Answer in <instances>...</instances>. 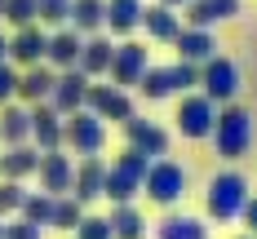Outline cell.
I'll use <instances>...</instances> for the list:
<instances>
[{"label": "cell", "mask_w": 257, "mask_h": 239, "mask_svg": "<svg viewBox=\"0 0 257 239\" xmlns=\"http://www.w3.org/2000/svg\"><path fill=\"white\" fill-rule=\"evenodd\" d=\"M147 67H151V53L147 45H138V40H120L115 53H111V84L115 89H138V80L147 76Z\"/></svg>", "instance_id": "9c48e42d"}, {"label": "cell", "mask_w": 257, "mask_h": 239, "mask_svg": "<svg viewBox=\"0 0 257 239\" xmlns=\"http://www.w3.org/2000/svg\"><path fill=\"white\" fill-rule=\"evenodd\" d=\"M142 31L151 40H160V45H173L182 31V14L169 9V5H142Z\"/></svg>", "instance_id": "e0dca14e"}, {"label": "cell", "mask_w": 257, "mask_h": 239, "mask_svg": "<svg viewBox=\"0 0 257 239\" xmlns=\"http://www.w3.org/2000/svg\"><path fill=\"white\" fill-rule=\"evenodd\" d=\"M248 177L244 173H235V168H222L213 182H208L204 190V212H208V221H239V212H244V204H248Z\"/></svg>", "instance_id": "6da1fadb"}, {"label": "cell", "mask_w": 257, "mask_h": 239, "mask_svg": "<svg viewBox=\"0 0 257 239\" xmlns=\"http://www.w3.org/2000/svg\"><path fill=\"white\" fill-rule=\"evenodd\" d=\"M147 168H151V159L142 155V151H133V146H124L120 155L106 164L102 195L111 199V204H133V199L142 195V177H147Z\"/></svg>", "instance_id": "3957f363"}, {"label": "cell", "mask_w": 257, "mask_h": 239, "mask_svg": "<svg viewBox=\"0 0 257 239\" xmlns=\"http://www.w3.org/2000/svg\"><path fill=\"white\" fill-rule=\"evenodd\" d=\"M31 142V106H0V146H23Z\"/></svg>", "instance_id": "7402d4cb"}, {"label": "cell", "mask_w": 257, "mask_h": 239, "mask_svg": "<svg viewBox=\"0 0 257 239\" xmlns=\"http://www.w3.org/2000/svg\"><path fill=\"white\" fill-rule=\"evenodd\" d=\"M155 5H169V9H186L191 0H155Z\"/></svg>", "instance_id": "74e56055"}, {"label": "cell", "mask_w": 257, "mask_h": 239, "mask_svg": "<svg viewBox=\"0 0 257 239\" xmlns=\"http://www.w3.org/2000/svg\"><path fill=\"white\" fill-rule=\"evenodd\" d=\"M76 239H111V221H106V217H89V212H84V221L76 226Z\"/></svg>", "instance_id": "e575fe53"}, {"label": "cell", "mask_w": 257, "mask_h": 239, "mask_svg": "<svg viewBox=\"0 0 257 239\" xmlns=\"http://www.w3.org/2000/svg\"><path fill=\"white\" fill-rule=\"evenodd\" d=\"M0 18H5V0H0Z\"/></svg>", "instance_id": "ab89813d"}, {"label": "cell", "mask_w": 257, "mask_h": 239, "mask_svg": "<svg viewBox=\"0 0 257 239\" xmlns=\"http://www.w3.org/2000/svg\"><path fill=\"white\" fill-rule=\"evenodd\" d=\"M67 18H71V0H36V23L67 27Z\"/></svg>", "instance_id": "f546056e"}, {"label": "cell", "mask_w": 257, "mask_h": 239, "mask_svg": "<svg viewBox=\"0 0 257 239\" xmlns=\"http://www.w3.org/2000/svg\"><path fill=\"white\" fill-rule=\"evenodd\" d=\"M31 146H36L40 155L62 151V115H58L49 102H36V106H31Z\"/></svg>", "instance_id": "5bb4252c"}, {"label": "cell", "mask_w": 257, "mask_h": 239, "mask_svg": "<svg viewBox=\"0 0 257 239\" xmlns=\"http://www.w3.org/2000/svg\"><path fill=\"white\" fill-rule=\"evenodd\" d=\"M14 98H18V67L5 58L0 62V106H9Z\"/></svg>", "instance_id": "d6a6232c"}, {"label": "cell", "mask_w": 257, "mask_h": 239, "mask_svg": "<svg viewBox=\"0 0 257 239\" xmlns=\"http://www.w3.org/2000/svg\"><path fill=\"white\" fill-rule=\"evenodd\" d=\"M173 45H178V62H195V67H204L208 58L217 53V40H213V31H200V27H182Z\"/></svg>", "instance_id": "d6986e66"}, {"label": "cell", "mask_w": 257, "mask_h": 239, "mask_svg": "<svg viewBox=\"0 0 257 239\" xmlns=\"http://www.w3.org/2000/svg\"><path fill=\"white\" fill-rule=\"evenodd\" d=\"M84 93H89V76H84L80 67L58 71L53 93H49V106L58 111V115H76V111H84Z\"/></svg>", "instance_id": "30bf717a"}, {"label": "cell", "mask_w": 257, "mask_h": 239, "mask_svg": "<svg viewBox=\"0 0 257 239\" xmlns=\"http://www.w3.org/2000/svg\"><path fill=\"white\" fill-rule=\"evenodd\" d=\"M18 217L36 221V226H49V217H53V195H45V190H27V199H23V208H18Z\"/></svg>", "instance_id": "f1b7e54d"}, {"label": "cell", "mask_w": 257, "mask_h": 239, "mask_svg": "<svg viewBox=\"0 0 257 239\" xmlns=\"http://www.w3.org/2000/svg\"><path fill=\"white\" fill-rule=\"evenodd\" d=\"M142 195L151 204H160V208H173L182 195H186V168H182L178 159H169V155L151 159V168L142 177Z\"/></svg>", "instance_id": "277c9868"}, {"label": "cell", "mask_w": 257, "mask_h": 239, "mask_svg": "<svg viewBox=\"0 0 257 239\" xmlns=\"http://www.w3.org/2000/svg\"><path fill=\"white\" fill-rule=\"evenodd\" d=\"M111 53H115V45L106 40V36H84V49H80V71L89 80H98L111 71Z\"/></svg>", "instance_id": "603a6c76"}, {"label": "cell", "mask_w": 257, "mask_h": 239, "mask_svg": "<svg viewBox=\"0 0 257 239\" xmlns=\"http://www.w3.org/2000/svg\"><path fill=\"white\" fill-rule=\"evenodd\" d=\"M36 177H40V190L45 195H71V177H76V164L71 155H62V151H49V155H40L36 164Z\"/></svg>", "instance_id": "4fadbf2b"}, {"label": "cell", "mask_w": 257, "mask_h": 239, "mask_svg": "<svg viewBox=\"0 0 257 239\" xmlns=\"http://www.w3.org/2000/svg\"><path fill=\"white\" fill-rule=\"evenodd\" d=\"M5 23H14V31L31 27L36 23V0H5Z\"/></svg>", "instance_id": "1f68e13d"}, {"label": "cell", "mask_w": 257, "mask_h": 239, "mask_svg": "<svg viewBox=\"0 0 257 239\" xmlns=\"http://www.w3.org/2000/svg\"><path fill=\"white\" fill-rule=\"evenodd\" d=\"M239 221L248 226V235H257V195H248V204H244V212H239Z\"/></svg>", "instance_id": "d590c367"}, {"label": "cell", "mask_w": 257, "mask_h": 239, "mask_svg": "<svg viewBox=\"0 0 257 239\" xmlns=\"http://www.w3.org/2000/svg\"><path fill=\"white\" fill-rule=\"evenodd\" d=\"M62 146L76 151V155H102L106 146V124L93 111H76V115H62Z\"/></svg>", "instance_id": "5b68a950"}, {"label": "cell", "mask_w": 257, "mask_h": 239, "mask_svg": "<svg viewBox=\"0 0 257 239\" xmlns=\"http://www.w3.org/2000/svg\"><path fill=\"white\" fill-rule=\"evenodd\" d=\"M226 18H239V0H191L186 5V27L208 31L213 23H226Z\"/></svg>", "instance_id": "ffe728a7"}, {"label": "cell", "mask_w": 257, "mask_h": 239, "mask_svg": "<svg viewBox=\"0 0 257 239\" xmlns=\"http://www.w3.org/2000/svg\"><path fill=\"white\" fill-rule=\"evenodd\" d=\"M67 23L76 27L80 36H98L106 27V0H71V18Z\"/></svg>", "instance_id": "cb8c5ba5"}, {"label": "cell", "mask_w": 257, "mask_h": 239, "mask_svg": "<svg viewBox=\"0 0 257 239\" xmlns=\"http://www.w3.org/2000/svg\"><path fill=\"white\" fill-rule=\"evenodd\" d=\"M102 182H106V159L102 155H80L76 177H71V195H76L80 204L102 199Z\"/></svg>", "instance_id": "2e32d148"}, {"label": "cell", "mask_w": 257, "mask_h": 239, "mask_svg": "<svg viewBox=\"0 0 257 239\" xmlns=\"http://www.w3.org/2000/svg\"><path fill=\"white\" fill-rule=\"evenodd\" d=\"M155 239H208V226L200 217H186V212H173L155 226Z\"/></svg>", "instance_id": "4316f807"}, {"label": "cell", "mask_w": 257, "mask_h": 239, "mask_svg": "<svg viewBox=\"0 0 257 239\" xmlns=\"http://www.w3.org/2000/svg\"><path fill=\"white\" fill-rule=\"evenodd\" d=\"M106 221H111V239H147V217L133 204H115Z\"/></svg>", "instance_id": "484cf974"}, {"label": "cell", "mask_w": 257, "mask_h": 239, "mask_svg": "<svg viewBox=\"0 0 257 239\" xmlns=\"http://www.w3.org/2000/svg\"><path fill=\"white\" fill-rule=\"evenodd\" d=\"M23 199H27L23 182H5V177H0V221L18 217V208H23Z\"/></svg>", "instance_id": "4dcf8cb0"}, {"label": "cell", "mask_w": 257, "mask_h": 239, "mask_svg": "<svg viewBox=\"0 0 257 239\" xmlns=\"http://www.w3.org/2000/svg\"><path fill=\"white\" fill-rule=\"evenodd\" d=\"M173 120H178V133L186 142H204L208 133H213V120H217V102H208L200 89H191V93H182Z\"/></svg>", "instance_id": "52a82bcc"}, {"label": "cell", "mask_w": 257, "mask_h": 239, "mask_svg": "<svg viewBox=\"0 0 257 239\" xmlns=\"http://www.w3.org/2000/svg\"><path fill=\"white\" fill-rule=\"evenodd\" d=\"M124 142L133 146V151H142L147 159L169 155V129L155 124V120H142V115H133V120L124 124Z\"/></svg>", "instance_id": "7c38bea8"}, {"label": "cell", "mask_w": 257, "mask_h": 239, "mask_svg": "<svg viewBox=\"0 0 257 239\" xmlns=\"http://www.w3.org/2000/svg\"><path fill=\"white\" fill-rule=\"evenodd\" d=\"M0 239H5V221H0Z\"/></svg>", "instance_id": "60d3db41"}, {"label": "cell", "mask_w": 257, "mask_h": 239, "mask_svg": "<svg viewBox=\"0 0 257 239\" xmlns=\"http://www.w3.org/2000/svg\"><path fill=\"white\" fill-rule=\"evenodd\" d=\"M106 27L111 36H128L142 27V0H106Z\"/></svg>", "instance_id": "d4e9b609"}, {"label": "cell", "mask_w": 257, "mask_h": 239, "mask_svg": "<svg viewBox=\"0 0 257 239\" xmlns=\"http://www.w3.org/2000/svg\"><path fill=\"white\" fill-rule=\"evenodd\" d=\"M36 164H40V151L23 142V146H5V155H0V177L5 182H27V177H36Z\"/></svg>", "instance_id": "44dd1931"}, {"label": "cell", "mask_w": 257, "mask_h": 239, "mask_svg": "<svg viewBox=\"0 0 257 239\" xmlns=\"http://www.w3.org/2000/svg\"><path fill=\"white\" fill-rule=\"evenodd\" d=\"M84 221V204L76 195H58L53 199V217H49V230H76Z\"/></svg>", "instance_id": "83f0119b"}, {"label": "cell", "mask_w": 257, "mask_h": 239, "mask_svg": "<svg viewBox=\"0 0 257 239\" xmlns=\"http://www.w3.org/2000/svg\"><path fill=\"white\" fill-rule=\"evenodd\" d=\"M200 93H204L208 102H217V106L235 102V93H239V67H235L226 53H213L204 67H200Z\"/></svg>", "instance_id": "8992f818"}, {"label": "cell", "mask_w": 257, "mask_h": 239, "mask_svg": "<svg viewBox=\"0 0 257 239\" xmlns=\"http://www.w3.org/2000/svg\"><path fill=\"white\" fill-rule=\"evenodd\" d=\"M84 111H93L98 120H111V124H128L138 111H133V98L128 89H115V84H93L89 80V93H84Z\"/></svg>", "instance_id": "ba28073f"}, {"label": "cell", "mask_w": 257, "mask_h": 239, "mask_svg": "<svg viewBox=\"0 0 257 239\" xmlns=\"http://www.w3.org/2000/svg\"><path fill=\"white\" fill-rule=\"evenodd\" d=\"M213 146H217V155L222 159H244L248 155V146H253V111H244V106H217V120H213Z\"/></svg>", "instance_id": "7a4b0ae2"}, {"label": "cell", "mask_w": 257, "mask_h": 239, "mask_svg": "<svg viewBox=\"0 0 257 239\" xmlns=\"http://www.w3.org/2000/svg\"><path fill=\"white\" fill-rule=\"evenodd\" d=\"M45 49H49V31L40 23H31V27H18L14 36H9V62L14 67H36V62H45Z\"/></svg>", "instance_id": "8fae6325"}, {"label": "cell", "mask_w": 257, "mask_h": 239, "mask_svg": "<svg viewBox=\"0 0 257 239\" xmlns=\"http://www.w3.org/2000/svg\"><path fill=\"white\" fill-rule=\"evenodd\" d=\"M5 58H9V36L0 31V62H5Z\"/></svg>", "instance_id": "8d00e7d4"}, {"label": "cell", "mask_w": 257, "mask_h": 239, "mask_svg": "<svg viewBox=\"0 0 257 239\" xmlns=\"http://www.w3.org/2000/svg\"><path fill=\"white\" fill-rule=\"evenodd\" d=\"M80 49H84V36H80L76 27H58L49 36L45 62H49L53 71H71V67H80Z\"/></svg>", "instance_id": "9a60e30c"}, {"label": "cell", "mask_w": 257, "mask_h": 239, "mask_svg": "<svg viewBox=\"0 0 257 239\" xmlns=\"http://www.w3.org/2000/svg\"><path fill=\"white\" fill-rule=\"evenodd\" d=\"M235 239H257V235H235Z\"/></svg>", "instance_id": "f35d334b"}, {"label": "cell", "mask_w": 257, "mask_h": 239, "mask_svg": "<svg viewBox=\"0 0 257 239\" xmlns=\"http://www.w3.org/2000/svg\"><path fill=\"white\" fill-rule=\"evenodd\" d=\"M5 239H45V226L27 221V217H14V221H5Z\"/></svg>", "instance_id": "836d02e7"}, {"label": "cell", "mask_w": 257, "mask_h": 239, "mask_svg": "<svg viewBox=\"0 0 257 239\" xmlns=\"http://www.w3.org/2000/svg\"><path fill=\"white\" fill-rule=\"evenodd\" d=\"M53 80H58V71H53L49 62H36V67H27V71H18V98H23L27 106L49 102Z\"/></svg>", "instance_id": "ac0fdd59"}]
</instances>
